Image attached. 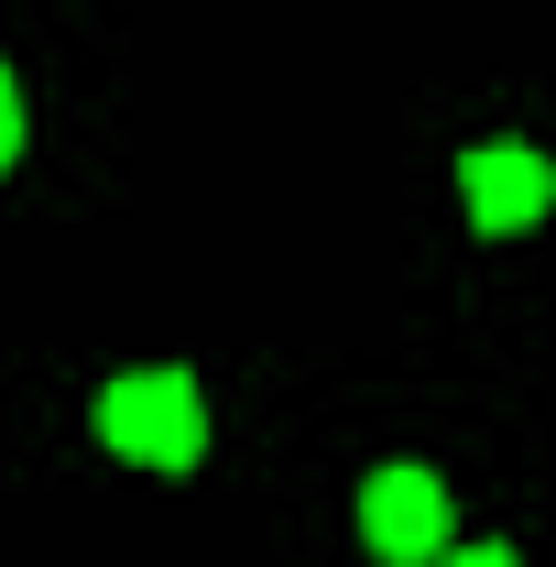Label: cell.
Here are the masks:
<instances>
[{"mask_svg":"<svg viewBox=\"0 0 556 567\" xmlns=\"http://www.w3.org/2000/svg\"><path fill=\"white\" fill-rule=\"evenodd\" d=\"M22 153V87H11V66H0V164Z\"/></svg>","mask_w":556,"mask_h":567,"instance_id":"277c9868","label":"cell"},{"mask_svg":"<svg viewBox=\"0 0 556 567\" xmlns=\"http://www.w3.org/2000/svg\"><path fill=\"white\" fill-rule=\"evenodd\" d=\"M459 197H470L481 229H535L546 197H556V164H546V153H524V142H481V153L459 164Z\"/></svg>","mask_w":556,"mask_h":567,"instance_id":"3957f363","label":"cell"},{"mask_svg":"<svg viewBox=\"0 0 556 567\" xmlns=\"http://www.w3.org/2000/svg\"><path fill=\"white\" fill-rule=\"evenodd\" d=\"M99 436L142 458V470H197V447H208V393L186 382V371H121L110 393H99Z\"/></svg>","mask_w":556,"mask_h":567,"instance_id":"6da1fadb","label":"cell"},{"mask_svg":"<svg viewBox=\"0 0 556 567\" xmlns=\"http://www.w3.org/2000/svg\"><path fill=\"white\" fill-rule=\"evenodd\" d=\"M360 535H371V557H393V567H415L447 546V481L436 470H371V492H360Z\"/></svg>","mask_w":556,"mask_h":567,"instance_id":"7a4b0ae2","label":"cell"},{"mask_svg":"<svg viewBox=\"0 0 556 567\" xmlns=\"http://www.w3.org/2000/svg\"><path fill=\"white\" fill-rule=\"evenodd\" d=\"M447 567H524V557H513V546H459Z\"/></svg>","mask_w":556,"mask_h":567,"instance_id":"5b68a950","label":"cell"}]
</instances>
